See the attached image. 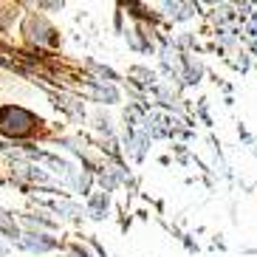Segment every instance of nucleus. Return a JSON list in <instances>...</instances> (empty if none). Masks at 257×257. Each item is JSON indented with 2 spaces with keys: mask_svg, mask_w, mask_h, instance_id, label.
Here are the masks:
<instances>
[{
  "mask_svg": "<svg viewBox=\"0 0 257 257\" xmlns=\"http://www.w3.org/2000/svg\"><path fill=\"white\" fill-rule=\"evenodd\" d=\"M37 124H40V119L31 116L29 110H23V107L9 105V107L0 110V133H6V136L23 139V136H29Z\"/></svg>",
  "mask_w": 257,
  "mask_h": 257,
  "instance_id": "f257e3e1",
  "label": "nucleus"
}]
</instances>
